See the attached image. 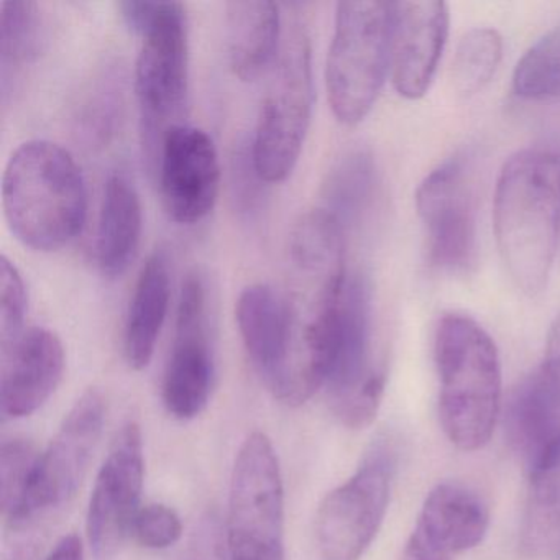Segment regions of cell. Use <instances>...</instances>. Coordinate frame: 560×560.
Segmentation results:
<instances>
[{
	"label": "cell",
	"instance_id": "2",
	"mask_svg": "<svg viewBox=\"0 0 560 560\" xmlns=\"http://www.w3.org/2000/svg\"><path fill=\"white\" fill-rule=\"evenodd\" d=\"M2 206L9 229L25 247L57 252L74 241L86 224V182L63 147L31 140L9 159Z\"/></svg>",
	"mask_w": 560,
	"mask_h": 560
},
{
	"label": "cell",
	"instance_id": "9",
	"mask_svg": "<svg viewBox=\"0 0 560 560\" xmlns=\"http://www.w3.org/2000/svg\"><path fill=\"white\" fill-rule=\"evenodd\" d=\"M388 439L376 442L355 474L330 491L316 516L323 560H360L378 534L388 510L395 451Z\"/></svg>",
	"mask_w": 560,
	"mask_h": 560
},
{
	"label": "cell",
	"instance_id": "6",
	"mask_svg": "<svg viewBox=\"0 0 560 560\" xmlns=\"http://www.w3.org/2000/svg\"><path fill=\"white\" fill-rule=\"evenodd\" d=\"M229 560H287L284 485L267 434L252 432L235 458L229 491Z\"/></svg>",
	"mask_w": 560,
	"mask_h": 560
},
{
	"label": "cell",
	"instance_id": "32",
	"mask_svg": "<svg viewBox=\"0 0 560 560\" xmlns=\"http://www.w3.org/2000/svg\"><path fill=\"white\" fill-rule=\"evenodd\" d=\"M162 2H149V0H122L117 4L126 24L133 32L143 34L155 21Z\"/></svg>",
	"mask_w": 560,
	"mask_h": 560
},
{
	"label": "cell",
	"instance_id": "7",
	"mask_svg": "<svg viewBox=\"0 0 560 560\" xmlns=\"http://www.w3.org/2000/svg\"><path fill=\"white\" fill-rule=\"evenodd\" d=\"M385 386L386 369L373 350L372 293L362 275H349L324 392L343 425L362 429L376 418Z\"/></svg>",
	"mask_w": 560,
	"mask_h": 560
},
{
	"label": "cell",
	"instance_id": "25",
	"mask_svg": "<svg viewBox=\"0 0 560 560\" xmlns=\"http://www.w3.org/2000/svg\"><path fill=\"white\" fill-rule=\"evenodd\" d=\"M343 229L323 208L298 219L290 235V260L298 275H326L346 268Z\"/></svg>",
	"mask_w": 560,
	"mask_h": 560
},
{
	"label": "cell",
	"instance_id": "33",
	"mask_svg": "<svg viewBox=\"0 0 560 560\" xmlns=\"http://www.w3.org/2000/svg\"><path fill=\"white\" fill-rule=\"evenodd\" d=\"M44 560H84L83 540L78 534H68L58 540Z\"/></svg>",
	"mask_w": 560,
	"mask_h": 560
},
{
	"label": "cell",
	"instance_id": "5",
	"mask_svg": "<svg viewBox=\"0 0 560 560\" xmlns=\"http://www.w3.org/2000/svg\"><path fill=\"white\" fill-rule=\"evenodd\" d=\"M313 106L311 42L306 31L298 27L281 44L258 114L250 159L261 182L281 183L293 173Z\"/></svg>",
	"mask_w": 560,
	"mask_h": 560
},
{
	"label": "cell",
	"instance_id": "15",
	"mask_svg": "<svg viewBox=\"0 0 560 560\" xmlns=\"http://www.w3.org/2000/svg\"><path fill=\"white\" fill-rule=\"evenodd\" d=\"M508 434L529 471L560 448V316L550 327L542 362L511 396Z\"/></svg>",
	"mask_w": 560,
	"mask_h": 560
},
{
	"label": "cell",
	"instance_id": "10",
	"mask_svg": "<svg viewBox=\"0 0 560 560\" xmlns=\"http://www.w3.org/2000/svg\"><path fill=\"white\" fill-rule=\"evenodd\" d=\"M215 359L209 319L208 288L199 273L183 281L175 339L163 373L162 399L179 421L198 418L211 399Z\"/></svg>",
	"mask_w": 560,
	"mask_h": 560
},
{
	"label": "cell",
	"instance_id": "4",
	"mask_svg": "<svg viewBox=\"0 0 560 560\" xmlns=\"http://www.w3.org/2000/svg\"><path fill=\"white\" fill-rule=\"evenodd\" d=\"M395 4L339 2L326 65L327 100L339 122L369 116L392 70Z\"/></svg>",
	"mask_w": 560,
	"mask_h": 560
},
{
	"label": "cell",
	"instance_id": "17",
	"mask_svg": "<svg viewBox=\"0 0 560 560\" xmlns=\"http://www.w3.org/2000/svg\"><path fill=\"white\" fill-rule=\"evenodd\" d=\"M235 317L255 372L277 395L296 343L298 314L293 303L270 284H252L238 296Z\"/></svg>",
	"mask_w": 560,
	"mask_h": 560
},
{
	"label": "cell",
	"instance_id": "20",
	"mask_svg": "<svg viewBox=\"0 0 560 560\" xmlns=\"http://www.w3.org/2000/svg\"><path fill=\"white\" fill-rule=\"evenodd\" d=\"M228 55L238 80L255 81L273 68L281 50L280 5L268 0H232L225 4Z\"/></svg>",
	"mask_w": 560,
	"mask_h": 560
},
{
	"label": "cell",
	"instance_id": "23",
	"mask_svg": "<svg viewBox=\"0 0 560 560\" xmlns=\"http://www.w3.org/2000/svg\"><path fill=\"white\" fill-rule=\"evenodd\" d=\"M521 549L529 557L560 552V448L530 471Z\"/></svg>",
	"mask_w": 560,
	"mask_h": 560
},
{
	"label": "cell",
	"instance_id": "1",
	"mask_svg": "<svg viewBox=\"0 0 560 560\" xmlns=\"http://www.w3.org/2000/svg\"><path fill=\"white\" fill-rule=\"evenodd\" d=\"M494 235L501 260L517 290H546L560 231V160L546 150L511 156L498 176Z\"/></svg>",
	"mask_w": 560,
	"mask_h": 560
},
{
	"label": "cell",
	"instance_id": "3",
	"mask_svg": "<svg viewBox=\"0 0 560 560\" xmlns=\"http://www.w3.org/2000/svg\"><path fill=\"white\" fill-rule=\"evenodd\" d=\"M439 418L448 441L474 452L488 444L501 402V365L487 330L465 314H445L434 337Z\"/></svg>",
	"mask_w": 560,
	"mask_h": 560
},
{
	"label": "cell",
	"instance_id": "11",
	"mask_svg": "<svg viewBox=\"0 0 560 560\" xmlns=\"http://www.w3.org/2000/svg\"><path fill=\"white\" fill-rule=\"evenodd\" d=\"M145 454L142 429L127 422L117 432L97 474L88 508V540L97 560H110L129 537L142 504Z\"/></svg>",
	"mask_w": 560,
	"mask_h": 560
},
{
	"label": "cell",
	"instance_id": "29",
	"mask_svg": "<svg viewBox=\"0 0 560 560\" xmlns=\"http://www.w3.org/2000/svg\"><path fill=\"white\" fill-rule=\"evenodd\" d=\"M40 452L27 439H11L0 454V493L2 516L8 521L18 511L31 487L32 475Z\"/></svg>",
	"mask_w": 560,
	"mask_h": 560
},
{
	"label": "cell",
	"instance_id": "13",
	"mask_svg": "<svg viewBox=\"0 0 560 560\" xmlns=\"http://www.w3.org/2000/svg\"><path fill=\"white\" fill-rule=\"evenodd\" d=\"M136 65V93L150 137L182 110L189 86L188 19L185 5L162 2L142 34Z\"/></svg>",
	"mask_w": 560,
	"mask_h": 560
},
{
	"label": "cell",
	"instance_id": "27",
	"mask_svg": "<svg viewBox=\"0 0 560 560\" xmlns=\"http://www.w3.org/2000/svg\"><path fill=\"white\" fill-rule=\"evenodd\" d=\"M513 91L526 101H560V27L536 42L517 61Z\"/></svg>",
	"mask_w": 560,
	"mask_h": 560
},
{
	"label": "cell",
	"instance_id": "14",
	"mask_svg": "<svg viewBox=\"0 0 560 560\" xmlns=\"http://www.w3.org/2000/svg\"><path fill=\"white\" fill-rule=\"evenodd\" d=\"M159 156L166 214L178 224H198L214 209L221 188L214 140L198 127L173 124L160 142Z\"/></svg>",
	"mask_w": 560,
	"mask_h": 560
},
{
	"label": "cell",
	"instance_id": "34",
	"mask_svg": "<svg viewBox=\"0 0 560 560\" xmlns=\"http://www.w3.org/2000/svg\"><path fill=\"white\" fill-rule=\"evenodd\" d=\"M211 530H206L205 537H202V544L205 547H199L198 553H196V560H221V553H219V542L214 544V547H209L214 540Z\"/></svg>",
	"mask_w": 560,
	"mask_h": 560
},
{
	"label": "cell",
	"instance_id": "21",
	"mask_svg": "<svg viewBox=\"0 0 560 560\" xmlns=\"http://www.w3.org/2000/svg\"><path fill=\"white\" fill-rule=\"evenodd\" d=\"M142 225V205L136 186L122 173H114L104 188L96 238L97 267L107 280L122 277L136 260Z\"/></svg>",
	"mask_w": 560,
	"mask_h": 560
},
{
	"label": "cell",
	"instance_id": "28",
	"mask_svg": "<svg viewBox=\"0 0 560 560\" xmlns=\"http://www.w3.org/2000/svg\"><path fill=\"white\" fill-rule=\"evenodd\" d=\"M42 15L37 2H5L0 18V57L4 73L8 68H21L40 54Z\"/></svg>",
	"mask_w": 560,
	"mask_h": 560
},
{
	"label": "cell",
	"instance_id": "22",
	"mask_svg": "<svg viewBox=\"0 0 560 560\" xmlns=\"http://www.w3.org/2000/svg\"><path fill=\"white\" fill-rule=\"evenodd\" d=\"M172 296L168 255L156 250L140 271L124 326V357L130 369L152 362Z\"/></svg>",
	"mask_w": 560,
	"mask_h": 560
},
{
	"label": "cell",
	"instance_id": "16",
	"mask_svg": "<svg viewBox=\"0 0 560 560\" xmlns=\"http://www.w3.org/2000/svg\"><path fill=\"white\" fill-rule=\"evenodd\" d=\"M487 503L470 488L441 483L428 494L401 560H455L483 540Z\"/></svg>",
	"mask_w": 560,
	"mask_h": 560
},
{
	"label": "cell",
	"instance_id": "24",
	"mask_svg": "<svg viewBox=\"0 0 560 560\" xmlns=\"http://www.w3.org/2000/svg\"><path fill=\"white\" fill-rule=\"evenodd\" d=\"M375 192L376 165L372 153L365 149L349 150L327 173L320 208L346 231L362 222L372 208Z\"/></svg>",
	"mask_w": 560,
	"mask_h": 560
},
{
	"label": "cell",
	"instance_id": "12",
	"mask_svg": "<svg viewBox=\"0 0 560 560\" xmlns=\"http://www.w3.org/2000/svg\"><path fill=\"white\" fill-rule=\"evenodd\" d=\"M428 260L442 271L465 270L477 248L475 198L467 163L452 156L432 170L416 191Z\"/></svg>",
	"mask_w": 560,
	"mask_h": 560
},
{
	"label": "cell",
	"instance_id": "26",
	"mask_svg": "<svg viewBox=\"0 0 560 560\" xmlns=\"http://www.w3.org/2000/svg\"><path fill=\"white\" fill-rule=\"evenodd\" d=\"M503 58V38L494 28L477 27L462 37L452 60L451 81L455 93L470 97L480 93L497 74Z\"/></svg>",
	"mask_w": 560,
	"mask_h": 560
},
{
	"label": "cell",
	"instance_id": "19",
	"mask_svg": "<svg viewBox=\"0 0 560 560\" xmlns=\"http://www.w3.org/2000/svg\"><path fill=\"white\" fill-rule=\"evenodd\" d=\"M65 373V347L47 327H31L2 347L0 411L4 419L34 415L57 392Z\"/></svg>",
	"mask_w": 560,
	"mask_h": 560
},
{
	"label": "cell",
	"instance_id": "8",
	"mask_svg": "<svg viewBox=\"0 0 560 560\" xmlns=\"http://www.w3.org/2000/svg\"><path fill=\"white\" fill-rule=\"evenodd\" d=\"M106 401L91 388L65 416L57 434L38 455L31 487L21 506L5 521L15 533L32 529L60 513L81 488L103 434Z\"/></svg>",
	"mask_w": 560,
	"mask_h": 560
},
{
	"label": "cell",
	"instance_id": "31",
	"mask_svg": "<svg viewBox=\"0 0 560 560\" xmlns=\"http://www.w3.org/2000/svg\"><path fill=\"white\" fill-rule=\"evenodd\" d=\"M183 536V523L175 508L149 503L140 508L132 527V537L139 546L150 550H165Z\"/></svg>",
	"mask_w": 560,
	"mask_h": 560
},
{
	"label": "cell",
	"instance_id": "18",
	"mask_svg": "<svg viewBox=\"0 0 560 560\" xmlns=\"http://www.w3.org/2000/svg\"><path fill=\"white\" fill-rule=\"evenodd\" d=\"M447 4L398 2L393 28L392 78L399 96L421 100L431 90L448 37Z\"/></svg>",
	"mask_w": 560,
	"mask_h": 560
},
{
	"label": "cell",
	"instance_id": "30",
	"mask_svg": "<svg viewBox=\"0 0 560 560\" xmlns=\"http://www.w3.org/2000/svg\"><path fill=\"white\" fill-rule=\"evenodd\" d=\"M28 293L21 270L5 255L0 257V346L5 347L25 332Z\"/></svg>",
	"mask_w": 560,
	"mask_h": 560
}]
</instances>
